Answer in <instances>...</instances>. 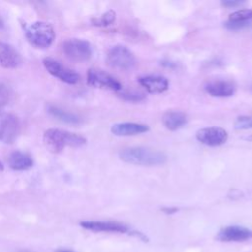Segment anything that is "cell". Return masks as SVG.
Masks as SVG:
<instances>
[{
    "instance_id": "obj_1",
    "label": "cell",
    "mask_w": 252,
    "mask_h": 252,
    "mask_svg": "<svg viewBox=\"0 0 252 252\" xmlns=\"http://www.w3.org/2000/svg\"><path fill=\"white\" fill-rule=\"evenodd\" d=\"M42 140L45 148L53 154L61 153L66 147L78 148L87 143L85 137L57 128L47 129L43 134Z\"/></svg>"
},
{
    "instance_id": "obj_2",
    "label": "cell",
    "mask_w": 252,
    "mask_h": 252,
    "mask_svg": "<svg viewBox=\"0 0 252 252\" xmlns=\"http://www.w3.org/2000/svg\"><path fill=\"white\" fill-rule=\"evenodd\" d=\"M121 160L143 166H154L163 164L166 161V156L159 151L145 147H129L119 152Z\"/></svg>"
},
{
    "instance_id": "obj_3",
    "label": "cell",
    "mask_w": 252,
    "mask_h": 252,
    "mask_svg": "<svg viewBox=\"0 0 252 252\" xmlns=\"http://www.w3.org/2000/svg\"><path fill=\"white\" fill-rule=\"evenodd\" d=\"M26 37L28 41L35 48L44 49L49 47L55 39V31L53 27L46 22L36 21L26 29Z\"/></svg>"
},
{
    "instance_id": "obj_4",
    "label": "cell",
    "mask_w": 252,
    "mask_h": 252,
    "mask_svg": "<svg viewBox=\"0 0 252 252\" xmlns=\"http://www.w3.org/2000/svg\"><path fill=\"white\" fill-rule=\"evenodd\" d=\"M107 64L117 70L127 71L135 67L137 60L134 53L125 45H115L111 47L106 55Z\"/></svg>"
},
{
    "instance_id": "obj_5",
    "label": "cell",
    "mask_w": 252,
    "mask_h": 252,
    "mask_svg": "<svg viewBox=\"0 0 252 252\" xmlns=\"http://www.w3.org/2000/svg\"><path fill=\"white\" fill-rule=\"evenodd\" d=\"M62 50L64 54L71 60L84 62L89 60L93 54L91 44L84 39L70 38L63 42Z\"/></svg>"
},
{
    "instance_id": "obj_6",
    "label": "cell",
    "mask_w": 252,
    "mask_h": 252,
    "mask_svg": "<svg viewBox=\"0 0 252 252\" xmlns=\"http://www.w3.org/2000/svg\"><path fill=\"white\" fill-rule=\"evenodd\" d=\"M87 82L90 86L98 89L110 90L119 92L122 86L118 80L103 70L97 68H91L87 73Z\"/></svg>"
},
{
    "instance_id": "obj_7",
    "label": "cell",
    "mask_w": 252,
    "mask_h": 252,
    "mask_svg": "<svg viewBox=\"0 0 252 252\" xmlns=\"http://www.w3.org/2000/svg\"><path fill=\"white\" fill-rule=\"evenodd\" d=\"M43 65L50 75L66 84L74 85L80 81V76L77 72L66 67L65 65H63L62 63L53 58H44Z\"/></svg>"
},
{
    "instance_id": "obj_8",
    "label": "cell",
    "mask_w": 252,
    "mask_h": 252,
    "mask_svg": "<svg viewBox=\"0 0 252 252\" xmlns=\"http://www.w3.org/2000/svg\"><path fill=\"white\" fill-rule=\"evenodd\" d=\"M20 130V121L16 115L0 112V142L12 144L18 138Z\"/></svg>"
},
{
    "instance_id": "obj_9",
    "label": "cell",
    "mask_w": 252,
    "mask_h": 252,
    "mask_svg": "<svg viewBox=\"0 0 252 252\" xmlns=\"http://www.w3.org/2000/svg\"><path fill=\"white\" fill-rule=\"evenodd\" d=\"M196 139L206 146L218 147L227 141L228 134L220 127H207L197 131Z\"/></svg>"
},
{
    "instance_id": "obj_10",
    "label": "cell",
    "mask_w": 252,
    "mask_h": 252,
    "mask_svg": "<svg viewBox=\"0 0 252 252\" xmlns=\"http://www.w3.org/2000/svg\"><path fill=\"white\" fill-rule=\"evenodd\" d=\"M80 225L94 232L126 233L129 231V227L126 224L110 220H84L80 222Z\"/></svg>"
},
{
    "instance_id": "obj_11",
    "label": "cell",
    "mask_w": 252,
    "mask_h": 252,
    "mask_svg": "<svg viewBox=\"0 0 252 252\" xmlns=\"http://www.w3.org/2000/svg\"><path fill=\"white\" fill-rule=\"evenodd\" d=\"M216 238L222 242L245 241L252 238V230L239 225H229L220 229Z\"/></svg>"
},
{
    "instance_id": "obj_12",
    "label": "cell",
    "mask_w": 252,
    "mask_h": 252,
    "mask_svg": "<svg viewBox=\"0 0 252 252\" xmlns=\"http://www.w3.org/2000/svg\"><path fill=\"white\" fill-rule=\"evenodd\" d=\"M205 91L212 96L228 97L235 93V85L228 80H213L205 85Z\"/></svg>"
},
{
    "instance_id": "obj_13",
    "label": "cell",
    "mask_w": 252,
    "mask_h": 252,
    "mask_svg": "<svg viewBox=\"0 0 252 252\" xmlns=\"http://www.w3.org/2000/svg\"><path fill=\"white\" fill-rule=\"evenodd\" d=\"M23 62L21 54L10 44L0 41V66L6 69L18 68Z\"/></svg>"
},
{
    "instance_id": "obj_14",
    "label": "cell",
    "mask_w": 252,
    "mask_h": 252,
    "mask_svg": "<svg viewBox=\"0 0 252 252\" xmlns=\"http://www.w3.org/2000/svg\"><path fill=\"white\" fill-rule=\"evenodd\" d=\"M139 84L144 87L149 93L160 94L168 89V80L163 76L158 75H148L138 79Z\"/></svg>"
},
{
    "instance_id": "obj_15",
    "label": "cell",
    "mask_w": 252,
    "mask_h": 252,
    "mask_svg": "<svg viewBox=\"0 0 252 252\" xmlns=\"http://www.w3.org/2000/svg\"><path fill=\"white\" fill-rule=\"evenodd\" d=\"M150 130L146 124L135 123V122H122L113 124L110 131L115 136H135L142 133H146Z\"/></svg>"
},
{
    "instance_id": "obj_16",
    "label": "cell",
    "mask_w": 252,
    "mask_h": 252,
    "mask_svg": "<svg viewBox=\"0 0 252 252\" xmlns=\"http://www.w3.org/2000/svg\"><path fill=\"white\" fill-rule=\"evenodd\" d=\"M8 164L14 170H27L30 169L32 164V158L26 153L21 151H15L10 154L8 158Z\"/></svg>"
},
{
    "instance_id": "obj_17",
    "label": "cell",
    "mask_w": 252,
    "mask_h": 252,
    "mask_svg": "<svg viewBox=\"0 0 252 252\" xmlns=\"http://www.w3.org/2000/svg\"><path fill=\"white\" fill-rule=\"evenodd\" d=\"M161 121L166 129L170 131H175L186 124L187 116L181 111L169 110L162 115Z\"/></svg>"
},
{
    "instance_id": "obj_18",
    "label": "cell",
    "mask_w": 252,
    "mask_h": 252,
    "mask_svg": "<svg viewBox=\"0 0 252 252\" xmlns=\"http://www.w3.org/2000/svg\"><path fill=\"white\" fill-rule=\"evenodd\" d=\"M47 111L49 112L50 115H52L56 119L68 124H79L81 122L80 118L76 114L65 111L54 105H49L47 108Z\"/></svg>"
},
{
    "instance_id": "obj_19",
    "label": "cell",
    "mask_w": 252,
    "mask_h": 252,
    "mask_svg": "<svg viewBox=\"0 0 252 252\" xmlns=\"http://www.w3.org/2000/svg\"><path fill=\"white\" fill-rule=\"evenodd\" d=\"M252 19V9H241L229 15L228 21L249 22Z\"/></svg>"
},
{
    "instance_id": "obj_20",
    "label": "cell",
    "mask_w": 252,
    "mask_h": 252,
    "mask_svg": "<svg viewBox=\"0 0 252 252\" xmlns=\"http://www.w3.org/2000/svg\"><path fill=\"white\" fill-rule=\"evenodd\" d=\"M115 21V12L112 10H109L101 15L100 18L93 19V25L99 26V27H105L108 25H111Z\"/></svg>"
},
{
    "instance_id": "obj_21",
    "label": "cell",
    "mask_w": 252,
    "mask_h": 252,
    "mask_svg": "<svg viewBox=\"0 0 252 252\" xmlns=\"http://www.w3.org/2000/svg\"><path fill=\"white\" fill-rule=\"evenodd\" d=\"M119 96L127 101H133V102H137V101H141L144 100L146 98V94L140 92H135V91H122L119 94Z\"/></svg>"
},
{
    "instance_id": "obj_22",
    "label": "cell",
    "mask_w": 252,
    "mask_h": 252,
    "mask_svg": "<svg viewBox=\"0 0 252 252\" xmlns=\"http://www.w3.org/2000/svg\"><path fill=\"white\" fill-rule=\"evenodd\" d=\"M234 128L236 130L252 129V115H242L237 117L234 122Z\"/></svg>"
},
{
    "instance_id": "obj_23",
    "label": "cell",
    "mask_w": 252,
    "mask_h": 252,
    "mask_svg": "<svg viewBox=\"0 0 252 252\" xmlns=\"http://www.w3.org/2000/svg\"><path fill=\"white\" fill-rule=\"evenodd\" d=\"M10 97H11V93L9 88L5 84L0 83V109H2L4 106H6L9 103Z\"/></svg>"
},
{
    "instance_id": "obj_24",
    "label": "cell",
    "mask_w": 252,
    "mask_h": 252,
    "mask_svg": "<svg viewBox=\"0 0 252 252\" xmlns=\"http://www.w3.org/2000/svg\"><path fill=\"white\" fill-rule=\"evenodd\" d=\"M224 26L228 30L232 31H238L242 30L249 26V22H234V21H227L224 23Z\"/></svg>"
},
{
    "instance_id": "obj_25",
    "label": "cell",
    "mask_w": 252,
    "mask_h": 252,
    "mask_svg": "<svg viewBox=\"0 0 252 252\" xmlns=\"http://www.w3.org/2000/svg\"><path fill=\"white\" fill-rule=\"evenodd\" d=\"M244 3H245L244 1H240V0H223V1H221V5L226 8H235V7L241 6Z\"/></svg>"
},
{
    "instance_id": "obj_26",
    "label": "cell",
    "mask_w": 252,
    "mask_h": 252,
    "mask_svg": "<svg viewBox=\"0 0 252 252\" xmlns=\"http://www.w3.org/2000/svg\"><path fill=\"white\" fill-rule=\"evenodd\" d=\"M162 211L164 213H166V214H173V213H175L177 211V209L176 208H163Z\"/></svg>"
},
{
    "instance_id": "obj_27",
    "label": "cell",
    "mask_w": 252,
    "mask_h": 252,
    "mask_svg": "<svg viewBox=\"0 0 252 252\" xmlns=\"http://www.w3.org/2000/svg\"><path fill=\"white\" fill-rule=\"evenodd\" d=\"M56 252H75V251L70 250V249H63V248H60V249H57Z\"/></svg>"
},
{
    "instance_id": "obj_28",
    "label": "cell",
    "mask_w": 252,
    "mask_h": 252,
    "mask_svg": "<svg viewBox=\"0 0 252 252\" xmlns=\"http://www.w3.org/2000/svg\"><path fill=\"white\" fill-rule=\"evenodd\" d=\"M3 28H4V22H3L2 18L0 17V30H1V29H3Z\"/></svg>"
},
{
    "instance_id": "obj_29",
    "label": "cell",
    "mask_w": 252,
    "mask_h": 252,
    "mask_svg": "<svg viewBox=\"0 0 252 252\" xmlns=\"http://www.w3.org/2000/svg\"><path fill=\"white\" fill-rule=\"evenodd\" d=\"M3 169V165H2V162L0 161V171Z\"/></svg>"
},
{
    "instance_id": "obj_30",
    "label": "cell",
    "mask_w": 252,
    "mask_h": 252,
    "mask_svg": "<svg viewBox=\"0 0 252 252\" xmlns=\"http://www.w3.org/2000/svg\"><path fill=\"white\" fill-rule=\"evenodd\" d=\"M247 140H250V141H252V136H250V137H248V138H247Z\"/></svg>"
},
{
    "instance_id": "obj_31",
    "label": "cell",
    "mask_w": 252,
    "mask_h": 252,
    "mask_svg": "<svg viewBox=\"0 0 252 252\" xmlns=\"http://www.w3.org/2000/svg\"><path fill=\"white\" fill-rule=\"evenodd\" d=\"M19 252H30V251H28V250H21V251H19Z\"/></svg>"
},
{
    "instance_id": "obj_32",
    "label": "cell",
    "mask_w": 252,
    "mask_h": 252,
    "mask_svg": "<svg viewBox=\"0 0 252 252\" xmlns=\"http://www.w3.org/2000/svg\"><path fill=\"white\" fill-rule=\"evenodd\" d=\"M250 90H251V91H252V86H251V87H250Z\"/></svg>"
}]
</instances>
